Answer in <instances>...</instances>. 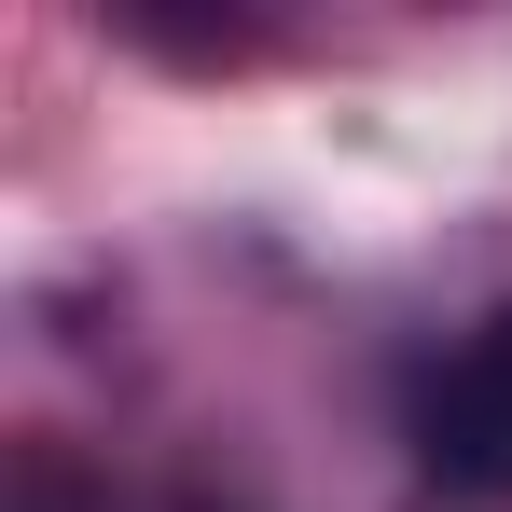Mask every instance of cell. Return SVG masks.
Here are the masks:
<instances>
[{"mask_svg":"<svg viewBox=\"0 0 512 512\" xmlns=\"http://www.w3.org/2000/svg\"><path fill=\"white\" fill-rule=\"evenodd\" d=\"M402 443H416V471L443 485V499H512V305L471 319V333L416 374Z\"/></svg>","mask_w":512,"mask_h":512,"instance_id":"6da1fadb","label":"cell"}]
</instances>
